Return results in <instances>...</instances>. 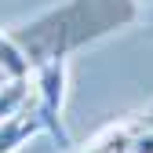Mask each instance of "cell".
<instances>
[{
  "label": "cell",
  "mask_w": 153,
  "mask_h": 153,
  "mask_svg": "<svg viewBox=\"0 0 153 153\" xmlns=\"http://www.w3.org/2000/svg\"><path fill=\"white\" fill-rule=\"evenodd\" d=\"M62 102H66V59L51 55L36 66V117L44 131L59 139V146H73L69 131L62 128Z\"/></svg>",
  "instance_id": "1"
},
{
  "label": "cell",
  "mask_w": 153,
  "mask_h": 153,
  "mask_svg": "<svg viewBox=\"0 0 153 153\" xmlns=\"http://www.w3.org/2000/svg\"><path fill=\"white\" fill-rule=\"evenodd\" d=\"M40 128L44 124H40V117H36V106L15 113V117H7V120H0V153H15L22 142H29Z\"/></svg>",
  "instance_id": "2"
},
{
  "label": "cell",
  "mask_w": 153,
  "mask_h": 153,
  "mask_svg": "<svg viewBox=\"0 0 153 153\" xmlns=\"http://www.w3.org/2000/svg\"><path fill=\"white\" fill-rule=\"evenodd\" d=\"M26 102H29V76H22V80H7L4 88H0V120L22 113Z\"/></svg>",
  "instance_id": "3"
},
{
  "label": "cell",
  "mask_w": 153,
  "mask_h": 153,
  "mask_svg": "<svg viewBox=\"0 0 153 153\" xmlns=\"http://www.w3.org/2000/svg\"><path fill=\"white\" fill-rule=\"evenodd\" d=\"M0 73L11 76V80H22V76H29V59L18 51L15 40H7L4 33H0Z\"/></svg>",
  "instance_id": "4"
}]
</instances>
